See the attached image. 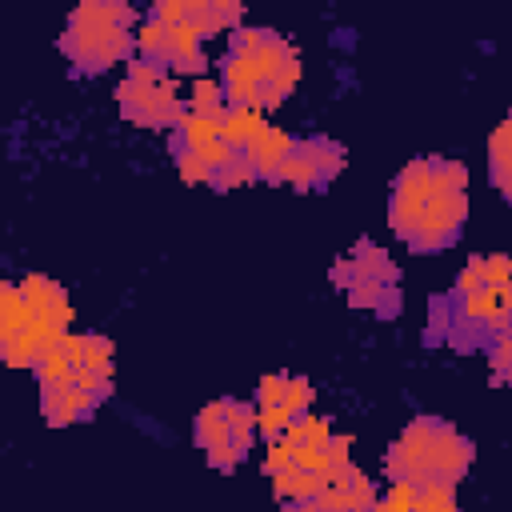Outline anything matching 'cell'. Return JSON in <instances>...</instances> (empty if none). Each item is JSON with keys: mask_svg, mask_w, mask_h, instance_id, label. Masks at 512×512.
I'll return each mask as SVG.
<instances>
[{"mask_svg": "<svg viewBox=\"0 0 512 512\" xmlns=\"http://www.w3.org/2000/svg\"><path fill=\"white\" fill-rule=\"evenodd\" d=\"M428 320L432 340H444L456 352L488 348L492 340L512 332V256H472L448 296L432 300Z\"/></svg>", "mask_w": 512, "mask_h": 512, "instance_id": "cell-1", "label": "cell"}, {"mask_svg": "<svg viewBox=\"0 0 512 512\" xmlns=\"http://www.w3.org/2000/svg\"><path fill=\"white\" fill-rule=\"evenodd\" d=\"M224 68V96L240 108H276L300 84V52L276 36L272 28H236L228 36Z\"/></svg>", "mask_w": 512, "mask_h": 512, "instance_id": "cell-2", "label": "cell"}, {"mask_svg": "<svg viewBox=\"0 0 512 512\" xmlns=\"http://www.w3.org/2000/svg\"><path fill=\"white\" fill-rule=\"evenodd\" d=\"M472 456H476V448L456 424H448L440 416H416L388 444L384 476L392 484H416V488L444 484V488H452L472 468Z\"/></svg>", "mask_w": 512, "mask_h": 512, "instance_id": "cell-3", "label": "cell"}, {"mask_svg": "<svg viewBox=\"0 0 512 512\" xmlns=\"http://www.w3.org/2000/svg\"><path fill=\"white\" fill-rule=\"evenodd\" d=\"M132 24H136L132 4H124V0H84L80 8H72L68 24L60 32V52L80 72H108L112 64H124L132 56V48H136Z\"/></svg>", "mask_w": 512, "mask_h": 512, "instance_id": "cell-4", "label": "cell"}, {"mask_svg": "<svg viewBox=\"0 0 512 512\" xmlns=\"http://www.w3.org/2000/svg\"><path fill=\"white\" fill-rule=\"evenodd\" d=\"M328 276L336 288H344V296L356 312H372L380 320L400 316V268L392 264V256L376 240L360 236L352 244V252H344L332 264Z\"/></svg>", "mask_w": 512, "mask_h": 512, "instance_id": "cell-5", "label": "cell"}, {"mask_svg": "<svg viewBox=\"0 0 512 512\" xmlns=\"http://www.w3.org/2000/svg\"><path fill=\"white\" fill-rule=\"evenodd\" d=\"M468 220V168L448 156H432V184L416 232L408 236L412 252H440L452 248Z\"/></svg>", "mask_w": 512, "mask_h": 512, "instance_id": "cell-6", "label": "cell"}, {"mask_svg": "<svg viewBox=\"0 0 512 512\" xmlns=\"http://www.w3.org/2000/svg\"><path fill=\"white\" fill-rule=\"evenodd\" d=\"M68 328L40 320L20 284H0V352L12 368H36L64 344Z\"/></svg>", "mask_w": 512, "mask_h": 512, "instance_id": "cell-7", "label": "cell"}, {"mask_svg": "<svg viewBox=\"0 0 512 512\" xmlns=\"http://www.w3.org/2000/svg\"><path fill=\"white\" fill-rule=\"evenodd\" d=\"M116 104H120V116L128 124H136V128H168V132L188 112L180 92H176V84L164 76V68H156L148 60L128 64V76L116 88Z\"/></svg>", "mask_w": 512, "mask_h": 512, "instance_id": "cell-8", "label": "cell"}, {"mask_svg": "<svg viewBox=\"0 0 512 512\" xmlns=\"http://www.w3.org/2000/svg\"><path fill=\"white\" fill-rule=\"evenodd\" d=\"M312 404V384L304 376H288V372H268L260 376L256 388V416H260V436L276 440L288 424L304 420Z\"/></svg>", "mask_w": 512, "mask_h": 512, "instance_id": "cell-9", "label": "cell"}, {"mask_svg": "<svg viewBox=\"0 0 512 512\" xmlns=\"http://www.w3.org/2000/svg\"><path fill=\"white\" fill-rule=\"evenodd\" d=\"M344 160H348V152L332 136H304V140L292 144V152L284 160V172H280V184H288L292 192L328 188L344 172Z\"/></svg>", "mask_w": 512, "mask_h": 512, "instance_id": "cell-10", "label": "cell"}, {"mask_svg": "<svg viewBox=\"0 0 512 512\" xmlns=\"http://www.w3.org/2000/svg\"><path fill=\"white\" fill-rule=\"evenodd\" d=\"M200 32L188 28V24H160V20H148L140 32H136V48L148 64L156 68H180V72H200L204 68V48H200Z\"/></svg>", "mask_w": 512, "mask_h": 512, "instance_id": "cell-11", "label": "cell"}, {"mask_svg": "<svg viewBox=\"0 0 512 512\" xmlns=\"http://www.w3.org/2000/svg\"><path fill=\"white\" fill-rule=\"evenodd\" d=\"M376 500H380L376 484L352 464V456H336L320 472V488H316L312 504L320 512H372Z\"/></svg>", "mask_w": 512, "mask_h": 512, "instance_id": "cell-12", "label": "cell"}, {"mask_svg": "<svg viewBox=\"0 0 512 512\" xmlns=\"http://www.w3.org/2000/svg\"><path fill=\"white\" fill-rule=\"evenodd\" d=\"M428 184H432V156H416L408 160L396 180H392V196H388V224L392 232L408 244V236L416 232V220L424 212V200H428Z\"/></svg>", "mask_w": 512, "mask_h": 512, "instance_id": "cell-13", "label": "cell"}, {"mask_svg": "<svg viewBox=\"0 0 512 512\" xmlns=\"http://www.w3.org/2000/svg\"><path fill=\"white\" fill-rule=\"evenodd\" d=\"M196 444L204 448V460L216 472H232L240 464L236 440H232V424H228V408L224 400H212L196 412Z\"/></svg>", "mask_w": 512, "mask_h": 512, "instance_id": "cell-14", "label": "cell"}, {"mask_svg": "<svg viewBox=\"0 0 512 512\" xmlns=\"http://www.w3.org/2000/svg\"><path fill=\"white\" fill-rule=\"evenodd\" d=\"M104 400L92 396L88 388L72 384V380H56V384H40V416L52 424V428H64V424H76V420H88Z\"/></svg>", "mask_w": 512, "mask_h": 512, "instance_id": "cell-15", "label": "cell"}, {"mask_svg": "<svg viewBox=\"0 0 512 512\" xmlns=\"http://www.w3.org/2000/svg\"><path fill=\"white\" fill-rule=\"evenodd\" d=\"M372 512H460V508H456L452 488L444 484H428V488L388 484V492L372 504Z\"/></svg>", "mask_w": 512, "mask_h": 512, "instance_id": "cell-16", "label": "cell"}, {"mask_svg": "<svg viewBox=\"0 0 512 512\" xmlns=\"http://www.w3.org/2000/svg\"><path fill=\"white\" fill-rule=\"evenodd\" d=\"M292 144H296V140H292L284 128H276V124H260L256 136H252V144L244 148V156H248L252 168H256V180L280 184V172H284V160H288Z\"/></svg>", "mask_w": 512, "mask_h": 512, "instance_id": "cell-17", "label": "cell"}, {"mask_svg": "<svg viewBox=\"0 0 512 512\" xmlns=\"http://www.w3.org/2000/svg\"><path fill=\"white\" fill-rule=\"evenodd\" d=\"M20 288H24L32 312H36L40 320H48V324H56V328H68V320H72V304H68V292H64L52 276L32 272V276L20 280Z\"/></svg>", "mask_w": 512, "mask_h": 512, "instance_id": "cell-18", "label": "cell"}, {"mask_svg": "<svg viewBox=\"0 0 512 512\" xmlns=\"http://www.w3.org/2000/svg\"><path fill=\"white\" fill-rule=\"evenodd\" d=\"M224 116H200V112H184V120L172 128V156H184V152H200V148H212L224 140L220 132Z\"/></svg>", "mask_w": 512, "mask_h": 512, "instance_id": "cell-19", "label": "cell"}, {"mask_svg": "<svg viewBox=\"0 0 512 512\" xmlns=\"http://www.w3.org/2000/svg\"><path fill=\"white\" fill-rule=\"evenodd\" d=\"M488 176H492V188L512 200V112L492 128V140H488Z\"/></svg>", "mask_w": 512, "mask_h": 512, "instance_id": "cell-20", "label": "cell"}, {"mask_svg": "<svg viewBox=\"0 0 512 512\" xmlns=\"http://www.w3.org/2000/svg\"><path fill=\"white\" fill-rule=\"evenodd\" d=\"M264 120H260V112L256 108H240V104H228V112H224V124H220V132H224V144L232 148V152H244L248 144H252V136H256V128H260Z\"/></svg>", "mask_w": 512, "mask_h": 512, "instance_id": "cell-21", "label": "cell"}, {"mask_svg": "<svg viewBox=\"0 0 512 512\" xmlns=\"http://www.w3.org/2000/svg\"><path fill=\"white\" fill-rule=\"evenodd\" d=\"M256 180V168H252V160L244 156V152H236L220 172H216V180H212V188L216 192H232V188H244V184H252Z\"/></svg>", "mask_w": 512, "mask_h": 512, "instance_id": "cell-22", "label": "cell"}, {"mask_svg": "<svg viewBox=\"0 0 512 512\" xmlns=\"http://www.w3.org/2000/svg\"><path fill=\"white\" fill-rule=\"evenodd\" d=\"M188 112H200V116H224V112H228V96H224V88L212 84V80H200V84L192 88V104H188Z\"/></svg>", "mask_w": 512, "mask_h": 512, "instance_id": "cell-23", "label": "cell"}, {"mask_svg": "<svg viewBox=\"0 0 512 512\" xmlns=\"http://www.w3.org/2000/svg\"><path fill=\"white\" fill-rule=\"evenodd\" d=\"M488 364L500 384H512V332H504L500 340L488 344Z\"/></svg>", "mask_w": 512, "mask_h": 512, "instance_id": "cell-24", "label": "cell"}, {"mask_svg": "<svg viewBox=\"0 0 512 512\" xmlns=\"http://www.w3.org/2000/svg\"><path fill=\"white\" fill-rule=\"evenodd\" d=\"M280 512H320V508L316 504H284Z\"/></svg>", "mask_w": 512, "mask_h": 512, "instance_id": "cell-25", "label": "cell"}]
</instances>
